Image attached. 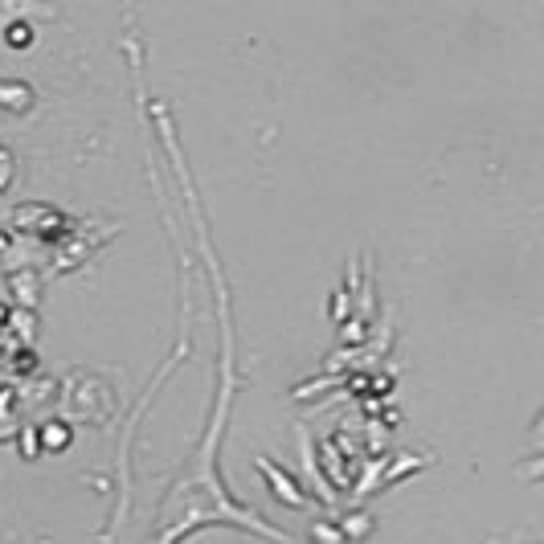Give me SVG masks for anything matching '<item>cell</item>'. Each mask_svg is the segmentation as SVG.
Wrapping results in <instances>:
<instances>
[{
  "label": "cell",
  "mask_w": 544,
  "mask_h": 544,
  "mask_svg": "<svg viewBox=\"0 0 544 544\" xmlns=\"http://www.w3.org/2000/svg\"><path fill=\"white\" fill-rule=\"evenodd\" d=\"M516 471H520V475H528V479H544V455H536V459H528V463H520Z\"/></svg>",
  "instance_id": "obj_1"
},
{
  "label": "cell",
  "mask_w": 544,
  "mask_h": 544,
  "mask_svg": "<svg viewBox=\"0 0 544 544\" xmlns=\"http://www.w3.org/2000/svg\"><path fill=\"white\" fill-rule=\"evenodd\" d=\"M9 41H13V45H29V41H33V29H25V25H9Z\"/></svg>",
  "instance_id": "obj_2"
},
{
  "label": "cell",
  "mask_w": 544,
  "mask_h": 544,
  "mask_svg": "<svg viewBox=\"0 0 544 544\" xmlns=\"http://www.w3.org/2000/svg\"><path fill=\"white\" fill-rule=\"evenodd\" d=\"M532 450H536V455H544V414H540L536 426H532Z\"/></svg>",
  "instance_id": "obj_3"
}]
</instances>
